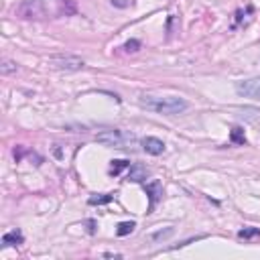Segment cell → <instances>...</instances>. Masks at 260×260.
I'll return each instance as SVG.
<instances>
[{"instance_id": "1", "label": "cell", "mask_w": 260, "mask_h": 260, "mask_svg": "<svg viewBox=\"0 0 260 260\" xmlns=\"http://www.w3.org/2000/svg\"><path fill=\"white\" fill-rule=\"evenodd\" d=\"M138 104L142 108H146V110H150V112L167 114V116L181 114V112L187 110V102L183 98H173V96H167V98H161V96H140Z\"/></svg>"}, {"instance_id": "2", "label": "cell", "mask_w": 260, "mask_h": 260, "mask_svg": "<svg viewBox=\"0 0 260 260\" xmlns=\"http://www.w3.org/2000/svg\"><path fill=\"white\" fill-rule=\"evenodd\" d=\"M47 63H49V67L59 69V71H77L83 67V59L75 55H51Z\"/></svg>"}, {"instance_id": "3", "label": "cell", "mask_w": 260, "mask_h": 260, "mask_svg": "<svg viewBox=\"0 0 260 260\" xmlns=\"http://www.w3.org/2000/svg\"><path fill=\"white\" fill-rule=\"evenodd\" d=\"M96 140L104 146H114V148H122L126 142H132L134 136L132 134H124L122 130H104V132L96 134Z\"/></svg>"}, {"instance_id": "4", "label": "cell", "mask_w": 260, "mask_h": 260, "mask_svg": "<svg viewBox=\"0 0 260 260\" xmlns=\"http://www.w3.org/2000/svg\"><path fill=\"white\" fill-rule=\"evenodd\" d=\"M47 14V8L45 4H43V0H25L23 4H18L16 6V16L20 18H45Z\"/></svg>"}, {"instance_id": "5", "label": "cell", "mask_w": 260, "mask_h": 260, "mask_svg": "<svg viewBox=\"0 0 260 260\" xmlns=\"http://www.w3.org/2000/svg\"><path fill=\"white\" fill-rule=\"evenodd\" d=\"M236 92L244 96V98H254L260 100V77H252V79H244L236 83Z\"/></svg>"}, {"instance_id": "6", "label": "cell", "mask_w": 260, "mask_h": 260, "mask_svg": "<svg viewBox=\"0 0 260 260\" xmlns=\"http://www.w3.org/2000/svg\"><path fill=\"white\" fill-rule=\"evenodd\" d=\"M142 148H144V153L157 157V155L165 153V142L161 138H155V136H146V138H142Z\"/></svg>"}, {"instance_id": "7", "label": "cell", "mask_w": 260, "mask_h": 260, "mask_svg": "<svg viewBox=\"0 0 260 260\" xmlns=\"http://www.w3.org/2000/svg\"><path fill=\"white\" fill-rule=\"evenodd\" d=\"M144 191L150 199V205H155L161 197H163V185L159 181H150V183H144Z\"/></svg>"}, {"instance_id": "8", "label": "cell", "mask_w": 260, "mask_h": 260, "mask_svg": "<svg viewBox=\"0 0 260 260\" xmlns=\"http://www.w3.org/2000/svg\"><path fill=\"white\" fill-rule=\"evenodd\" d=\"M23 234H20L18 230H12V232H6L2 236V246H18V244H23Z\"/></svg>"}, {"instance_id": "9", "label": "cell", "mask_w": 260, "mask_h": 260, "mask_svg": "<svg viewBox=\"0 0 260 260\" xmlns=\"http://www.w3.org/2000/svg\"><path fill=\"white\" fill-rule=\"evenodd\" d=\"M230 140H232L234 144H244V142H246L244 128H240V126H234V128L230 130Z\"/></svg>"}, {"instance_id": "10", "label": "cell", "mask_w": 260, "mask_h": 260, "mask_svg": "<svg viewBox=\"0 0 260 260\" xmlns=\"http://www.w3.org/2000/svg\"><path fill=\"white\" fill-rule=\"evenodd\" d=\"M146 169H142V167H130V173H128V179L130 181H144L146 179Z\"/></svg>"}, {"instance_id": "11", "label": "cell", "mask_w": 260, "mask_h": 260, "mask_svg": "<svg viewBox=\"0 0 260 260\" xmlns=\"http://www.w3.org/2000/svg\"><path fill=\"white\" fill-rule=\"evenodd\" d=\"M114 199V195L110 193H104V195H92V197L88 199L90 205H104V203H110Z\"/></svg>"}, {"instance_id": "12", "label": "cell", "mask_w": 260, "mask_h": 260, "mask_svg": "<svg viewBox=\"0 0 260 260\" xmlns=\"http://www.w3.org/2000/svg\"><path fill=\"white\" fill-rule=\"evenodd\" d=\"M136 228V224L134 222H122V224H118V228H116V234L118 236H128V234H132V230Z\"/></svg>"}, {"instance_id": "13", "label": "cell", "mask_w": 260, "mask_h": 260, "mask_svg": "<svg viewBox=\"0 0 260 260\" xmlns=\"http://www.w3.org/2000/svg\"><path fill=\"white\" fill-rule=\"evenodd\" d=\"M260 236V228H244L238 232V238H242V240H250V238H256Z\"/></svg>"}, {"instance_id": "14", "label": "cell", "mask_w": 260, "mask_h": 260, "mask_svg": "<svg viewBox=\"0 0 260 260\" xmlns=\"http://www.w3.org/2000/svg\"><path fill=\"white\" fill-rule=\"evenodd\" d=\"M130 167L128 161H112V167H110V175H120V171Z\"/></svg>"}, {"instance_id": "15", "label": "cell", "mask_w": 260, "mask_h": 260, "mask_svg": "<svg viewBox=\"0 0 260 260\" xmlns=\"http://www.w3.org/2000/svg\"><path fill=\"white\" fill-rule=\"evenodd\" d=\"M12 71H16V63L4 59L2 65H0V73H2V75H8V73H12Z\"/></svg>"}, {"instance_id": "16", "label": "cell", "mask_w": 260, "mask_h": 260, "mask_svg": "<svg viewBox=\"0 0 260 260\" xmlns=\"http://www.w3.org/2000/svg\"><path fill=\"white\" fill-rule=\"evenodd\" d=\"M138 47H140V43H138V41H128L126 45H124V49H126L128 53H130V51H132V53L138 51Z\"/></svg>"}, {"instance_id": "17", "label": "cell", "mask_w": 260, "mask_h": 260, "mask_svg": "<svg viewBox=\"0 0 260 260\" xmlns=\"http://www.w3.org/2000/svg\"><path fill=\"white\" fill-rule=\"evenodd\" d=\"M173 234V228H167L165 232H157V234H153V240H163V238H167V236H171Z\"/></svg>"}]
</instances>
